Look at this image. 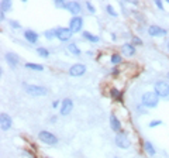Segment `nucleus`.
<instances>
[{
  "mask_svg": "<svg viewBox=\"0 0 169 158\" xmlns=\"http://www.w3.org/2000/svg\"><path fill=\"white\" fill-rule=\"evenodd\" d=\"M143 106H145V107H156L158 106V95L155 92H147V93H144Z\"/></svg>",
  "mask_w": 169,
  "mask_h": 158,
  "instance_id": "1",
  "label": "nucleus"
},
{
  "mask_svg": "<svg viewBox=\"0 0 169 158\" xmlns=\"http://www.w3.org/2000/svg\"><path fill=\"white\" fill-rule=\"evenodd\" d=\"M24 89L28 95L31 96H45L46 95V89L42 86H37V85H27L24 83Z\"/></svg>",
  "mask_w": 169,
  "mask_h": 158,
  "instance_id": "2",
  "label": "nucleus"
},
{
  "mask_svg": "<svg viewBox=\"0 0 169 158\" xmlns=\"http://www.w3.org/2000/svg\"><path fill=\"white\" fill-rule=\"evenodd\" d=\"M155 93L161 98H169V83L163 81H158L155 83Z\"/></svg>",
  "mask_w": 169,
  "mask_h": 158,
  "instance_id": "3",
  "label": "nucleus"
},
{
  "mask_svg": "<svg viewBox=\"0 0 169 158\" xmlns=\"http://www.w3.org/2000/svg\"><path fill=\"white\" fill-rule=\"evenodd\" d=\"M38 137H40V140L42 143H45V144H50V145H54V144H56V143H58V138H56L52 133H50V131H40Z\"/></svg>",
  "mask_w": 169,
  "mask_h": 158,
  "instance_id": "4",
  "label": "nucleus"
},
{
  "mask_svg": "<svg viewBox=\"0 0 169 158\" xmlns=\"http://www.w3.org/2000/svg\"><path fill=\"white\" fill-rule=\"evenodd\" d=\"M116 144L119 145L120 148H123V150H127V148L130 147V138L127 137L124 133H119V134L116 136Z\"/></svg>",
  "mask_w": 169,
  "mask_h": 158,
  "instance_id": "5",
  "label": "nucleus"
},
{
  "mask_svg": "<svg viewBox=\"0 0 169 158\" xmlns=\"http://www.w3.org/2000/svg\"><path fill=\"white\" fill-rule=\"evenodd\" d=\"M55 34H56V38H59L61 41H68L70 37H72L73 33L69 30V28L61 27V28H56V30H55Z\"/></svg>",
  "mask_w": 169,
  "mask_h": 158,
  "instance_id": "6",
  "label": "nucleus"
},
{
  "mask_svg": "<svg viewBox=\"0 0 169 158\" xmlns=\"http://www.w3.org/2000/svg\"><path fill=\"white\" fill-rule=\"evenodd\" d=\"M82 24H83V20L82 17H72V20H70L69 23V30L72 31V33H78V31L82 28Z\"/></svg>",
  "mask_w": 169,
  "mask_h": 158,
  "instance_id": "7",
  "label": "nucleus"
},
{
  "mask_svg": "<svg viewBox=\"0 0 169 158\" xmlns=\"http://www.w3.org/2000/svg\"><path fill=\"white\" fill-rule=\"evenodd\" d=\"M73 109V103L70 99H63L62 104H61V115L62 116H68Z\"/></svg>",
  "mask_w": 169,
  "mask_h": 158,
  "instance_id": "8",
  "label": "nucleus"
},
{
  "mask_svg": "<svg viewBox=\"0 0 169 158\" xmlns=\"http://www.w3.org/2000/svg\"><path fill=\"white\" fill-rule=\"evenodd\" d=\"M85 71H86V67L82 64H75L73 67H70L69 69V75L70 76H80V75L85 74Z\"/></svg>",
  "mask_w": 169,
  "mask_h": 158,
  "instance_id": "9",
  "label": "nucleus"
},
{
  "mask_svg": "<svg viewBox=\"0 0 169 158\" xmlns=\"http://www.w3.org/2000/svg\"><path fill=\"white\" fill-rule=\"evenodd\" d=\"M148 33H149V35H152V37H163V35H166V30L158 27V26H151V27L148 28Z\"/></svg>",
  "mask_w": 169,
  "mask_h": 158,
  "instance_id": "10",
  "label": "nucleus"
},
{
  "mask_svg": "<svg viewBox=\"0 0 169 158\" xmlns=\"http://www.w3.org/2000/svg\"><path fill=\"white\" fill-rule=\"evenodd\" d=\"M0 126H2V130H9L11 127V119L9 115L6 113H2L0 115Z\"/></svg>",
  "mask_w": 169,
  "mask_h": 158,
  "instance_id": "11",
  "label": "nucleus"
},
{
  "mask_svg": "<svg viewBox=\"0 0 169 158\" xmlns=\"http://www.w3.org/2000/svg\"><path fill=\"white\" fill-rule=\"evenodd\" d=\"M65 9L69 10L75 17H76L78 13H80V4L78 3V2H68V3L65 4Z\"/></svg>",
  "mask_w": 169,
  "mask_h": 158,
  "instance_id": "12",
  "label": "nucleus"
},
{
  "mask_svg": "<svg viewBox=\"0 0 169 158\" xmlns=\"http://www.w3.org/2000/svg\"><path fill=\"white\" fill-rule=\"evenodd\" d=\"M4 58H6L7 64L10 65V68H16L17 64H18V57H17L16 54H13V52H7V54L4 55Z\"/></svg>",
  "mask_w": 169,
  "mask_h": 158,
  "instance_id": "13",
  "label": "nucleus"
},
{
  "mask_svg": "<svg viewBox=\"0 0 169 158\" xmlns=\"http://www.w3.org/2000/svg\"><path fill=\"white\" fill-rule=\"evenodd\" d=\"M24 37H26V40L31 44H35L37 41H38V34L33 30H27L26 33H24Z\"/></svg>",
  "mask_w": 169,
  "mask_h": 158,
  "instance_id": "14",
  "label": "nucleus"
},
{
  "mask_svg": "<svg viewBox=\"0 0 169 158\" xmlns=\"http://www.w3.org/2000/svg\"><path fill=\"white\" fill-rule=\"evenodd\" d=\"M121 51H123V54L126 55V57H130V55L135 54V48H134L133 44H124L123 47H121Z\"/></svg>",
  "mask_w": 169,
  "mask_h": 158,
  "instance_id": "15",
  "label": "nucleus"
},
{
  "mask_svg": "<svg viewBox=\"0 0 169 158\" xmlns=\"http://www.w3.org/2000/svg\"><path fill=\"white\" fill-rule=\"evenodd\" d=\"M110 126H111V128L114 131H119L120 128H121V123H120V120L116 117V115H110Z\"/></svg>",
  "mask_w": 169,
  "mask_h": 158,
  "instance_id": "16",
  "label": "nucleus"
},
{
  "mask_svg": "<svg viewBox=\"0 0 169 158\" xmlns=\"http://www.w3.org/2000/svg\"><path fill=\"white\" fill-rule=\"evenodd\" d=\"M144 150H145L147 154L151 155V157H152V155H155V148H154V145L151 144L149 141H145V143H144Z\"/></svg>",
  "mask_w": 169,
  "mask_h": 158,
  "instance_id": "17",
  "label": "nucleus"
},
{
  "mask_svg": "<svg viewBox=\"0 0 169 158\" xmlns=\"http://www.w3.org/2000/svg\"><path fill=\"white\" fill-rule=\"evenodd\" d=\"M83 38H86L90 43H99V37H97V35H93L89 31H85V33H83Z\"/></svg>",
  "mask_w": 169,
  "mask_h": 158,
  "instance_id": "18",
  "label": "nucleus"
},
{
  "mask_svg": "<svg viewBox=\"0 0 169 158\" xmlns=\"http://www.w3.org/2000/svg\"><path fill=\"white\" fill-rule=\"evenodd\" d=\"M27 69H33V71H42L44 67L42 65H38V64H31V62H27L26 64Z\"/></svg>",
  "mask_w": 169,
  "mask_h": 158,
  "instance_id": "19",
  "label": "nucleus"
},
{
  "mask_svg": "<svg viewBox=\"0 0 169 158\" xmlns=\"http://www.w3.org/2000/svg\"><path fill=\"white\" fill-rule=\"evenodd\" d=\"M0 7H2V13H6L7 10H10L11 2H9V0H3V2L0 3Z\"/></svg>",
  "mask_w": 169,
  "mask_h": 158,
  "instance_id": "20",
  "label": "nucleus"
},
{
  "mask_svg": "<svg viewBox=\"0 0 169 158\" xmlns=\"http://www.w3.org/2000/svg\"><path fill=\"white\" fill-rule=\"evenodd\" d=\"M68 50H69L72 54H75V55H80V50L75 45V44H69V45H68Z\"/></svg>",
  "mask_w": 169,
  "mask_h": 158,
  "instance_id": "21",
  "label": "nucleus"
},
{
  "mask_svg": "<svg viewBox=\"0 0 169 158\" xmlns=\"http://www.w3.org/2000/svg\"><path fill=\"white\" fill-rule=\"evenodd\" d=\"M110 96H111L113 99H120L121 98V92H120L119 89H111V91H110Z\"/></svg>",
  "mask_w": 169,
  "mask_h": 158,
  "instance_id": "22",
  "label": "nucleus"
},
{
  "mask_svg": "<svg viewBox=\"0 0 169 158\" xmlns=\"http://www.w3.org/2000/svg\"><path fill=\"white\" fill-rule=\"evenodd\" d=\"M37 52H38L42 58H48V57H50V52H48V50H45V48H38Z\"/></svg>",
  "mask_w": 169,
  "mask_h": 158,
  "instance_id": "23",
  "label": "nucleus"
},
{
  "mask_svg": "<svg viewBox=\"0 0 169 158\" xmlns=\"http://www.w3.org/2000/svg\"><path fill=\"white\" fill-rule=\"evenodd\" d=\"M106 10H107V13H109L110 16H113V17H116V16H117L116 10L113 9V6H111V4H107V6H106Z\"/></svg>",
  "mask_w": 169,
  "mask_h": 158,
  "instance_id": "24",
  "label": "nucleus"
},
{
  "mask_svg": "<svg viewBox=\"0 0 169 158\" xmlns=\"http://www.w3.org/2000/svg\"><path fill=\"white\" fill-rule=\"evenodd\" d=\"M120 62H121V57H120L119 54H114V55H113V57H111V64L116 65V64H120Z\"/></svg>",
  "mask_w": 169,
  "mask_h": 158,
  "instance_id": "25",
  "label": "nucleus"
},
{
  "mask_svg": "<svg viewBox=\"0 0 169 158\" xmlns=\"http://www.w3.org/2000/svg\"><path fill=\"white\" fill-rule=\"evenodd\" d=\"M45 37L48 38V40H51V38L56 37V34H55V30H48V31H45Z\"/></svg>",
  "mask_w": 169,
  "mask_h": 158,
  "instance_id": "26",
  "label": "nucleus"
},
{
  "mask_svg": "<svg viewBox=\"0 0 169 158\" xmlns=\"http://www.w3.org/2000/svg\"><path fill=\"white\" fill-rule=\"evenodd\" d=\"M159 124H162V121L161 120H154V121L149 123V127H156V126H159Z\"/></svg>",
  "mask_w": 169,
  "mask_h": 158,
  "instance_id": "27",
  "label": "nucleus"
},
{
  "mask_svg": "<svg viewBox=\"0 0 169 158\" xmlns=\"http://www.w3.org/2000/svg\"><path fill=\"white\" fill-rule=\"evenodd\" d=\"M10 26L13 28H20V24H18V21H16V20H10Z\"/></svg>",
  "mask_w": 169,
  "mask_h": 158,
  "instance_id": "28",
  "label": "nucleus"
},
{
  "mask_svg": "<svg viewBox=\"0 0 169 158\" xmlns=\"http://www.w3.org/2000/svg\"><path fill=\"white\" fill-rule=\"evenodd\" d=\"M86 7H87V9H89V11H90V13H95V7L92 6V3H90V2H86Z\"/></svg>",
  "mask_w": 169,
  "mask_h": 158,
  "instance_id": "29",
  "label": "nucleus"
},
{
  "mask_svg": "<svg viewBox=\"0 0 169 158\" xmlns=\"http://www.w3.org/2000/svg\"><path fill=\"white\" fill-rule=\"evenodd\" d=\"M133 43H134V44H137V45H141V44H143V41L139 40L138 37H133Z\"/></svg>",
  "mask_w": 169,
  "mask_h": 158,
  "instance_id": "30",
  "label": "nucleus"
},
{
  "mask_svg": "<svg viewBox=\"0 0 169 158\" xmlns=\"http://www.w3.org/2000/svg\"><path fill=\"white\" fill-rule=\"evenodd\" d=\"M55 4H56L58 7H63V9H65V4H66V3H63V2H61V0H56Z\"/></svg>",
  "mask_w": 169,
  "mask_h": 158,
  "instance_id": "31",
  "label": "nucleus"
},
{
  "mask_svg": "<svg viewBox=\"0 0 169 158\" xmlns=\"http://www.w3.org/2000/svg\"><path fill=\"white\" fill-rule=\"evenodd\" d=\"M155 4L159 7V9H161V10H163V6H162V3H161L159 0H155Z\"/></svg>",
  "mask_w": 169,
  "mask_h": 158,
  "instance_id": "32",
  "label": "nucleus"
},
{
  "mask_svg": "<svg viewBox=\"0 0 169 158\" xmlns=\"http://www.w3.org/2000/svg\"><path fill=\"white\" fill-rule=\"evenodd\" d=\"M58 104H59V102H58V100H55V102H54V103H52V107H58Z\"/></svg>",
  "mask_w": 169,
  "mask_h": 158,
  "instance_id": "33",
  "label": "nucleus"
},
{
  "mask_svg": "<svg viewBox=\"0 0 169 158\" xmlns=\"http://www.w3.org/2000/svg\"><path fill=\"white\" fill-rule=\"evenodd\" d=\"M168 50H169V41H168Z\"/></svg>",
  "mask_w": 169,
  "mask_h": 158,
  "instance_id": "34",
  "label": "nucleus"
},
{
  "mask_svg": "<svg viewBox=\"0 0 169 158\" xmlns=\"http://www.w3.org/2000/svg\"><path fill=\"white\" fill-rule=\"evenodd\" d=\"M114 158H119V157H114Z\"/></svg>",
  "mask_w": 169,
  "mask_h": 158,
  "instance_id": "35",
  "label": "nucleus"
},
{
  "mask_svg": "<svg viewBox=\"0 0 169 158\" xmlns=\"http://www.w3.org/2000/svg\"><path fill=\"white\" fill-rule=\"evenodd\" d=\"M168 3H169V0H168Z\"/></svg>",
  "mask_w": 169,
  "mask_h": 158,
  "instance_id": "36",
  "label": "nucleus"
},
{
  "mask_svg": "<svg viewBox=\"0 0 169 158\" xmlns=\"http://www.w3.org/2000/svg\"><path fill=\"white\" fill-rule=\"evenodd\" d=\"M45 158H48V157H45Z\"/></svg>",
  "mask_w": 169,
  "mask_h": 158,
  "instance_id": "37",
  "label": "nucleus"
}]
</instances>
